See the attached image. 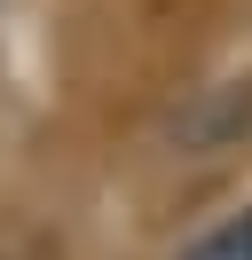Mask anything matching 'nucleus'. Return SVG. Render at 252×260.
I'll return each mask as SVG.
<instances>
[{"label":"nucleus","mask_w":252,"mask_h":260,"mask_svg":"<svg viewBox=\"0 0 252 260\" xmlns=\"http://www.w3.org/2000/svg\"><path fill=\"white\" fill-rule=\"evenodd\" d=\"M181 260H252V205H244V213H229L220 229H205V237L189 244Z\"/></svg>","instance_id":"f257e3e1"}]
</instances>
